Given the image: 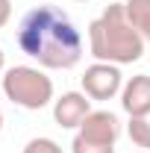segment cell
Instances as JSON below:
<instances>
[{
	"mask_svg": "<svg viewBox=\"0 0 150 153\" xmlns=\"http://www.w3.org/2000/svg\"><path fill=\"white\" fill-rule=\"evenodd\" d=\"M18 47L41 68L68 71L82 59V36L62 9L44 3L30 9L18 24Z\"/></svg>",
	"mask_w": 150,
	"mask_h": 153,
	"instance_id": "6da1fadb",
	"label": "cell"
},
{
	"mask_svg": "<svg viewBox=\"0 0 150 153\" xmlns=\"http://www.w3.org/2000/svg\"><path fill=\"white\" fill-rule=\"evenodd\" d=\"M147 41L127 18L124 3H109L100 18L88 24V50L97 62L132 65L144 56Z\"/></svg>",
	"mask_w": 150,
	"mask_h": 153,
	"instance_id": "7a4b0ae2",
	"label": "cell"
},
{
	"mask_svg": "<svg viewBox=\"0 0 150 153\" xmlns=\"http://www.w3.org/2000/svg\"><path fill=\"white\" fill-rule=\"evenodd\" d=\"M0 91L6 94V100H12L21 109L38 112L53 100V79L44 74L41 68L33 65H15L9 71H3V82Z\"/></svg>",
	"mask_w": 150,
	"mask_h": 153,
	"instance_id": "3957f363",
	"label": "cell"
},
{
	"mask_svg": "<svg viewBox=\"0 0 150 153\" xmlns=\"http://www.w3.org/2000/svg\"><path fill=\"white\" fill-rule=\"evenodd\" d=\"M124 88V74L112 62H94L82 74V91L88 100H112Z\"/></svg>",
	"mask_w": 150,
	"mask_h": 153,
	"instance_id": "277c9868",
	"label": "cell"
},
{
	"mask_svg": "<svg viewBox=\"0 0 150 153\" xmlns=\"http://www.w3.org/2000/svg\"><path fill=\"white\" fill-rule=\"evenodd\" d=\"M88 112H91V100L85 91H65L59 100H53V121L62 130H79Z\"/></svg>",
	"mask_w": 150,
	"mask_h": 153,
	"instance_id": "5b68a950",
	"label": "cell"
},
{
	"mask_svg": "<svg viewBox=\"0 0 150 153\" xmlns=\"http://www.w3.org/2000/svg\"><path fill=\"white\" fill-rule=\"evenodd\" d=\"M79 135L91 138V141H103V144H115L118 135H121V121L118 115L106 112V109H91L85 115V121L79 124Z\"/></svg>",
	"mask_w": 150,
	"mask_h": 153,
	"instance_id": "8992f818",
	"label": "cell"
},
{
	"mask_svg": "<svg viewBox=\"0 0 150 153\" xmlns=\"http://www.w3.org/2000/svg\"><path fill=\"white\" fill-rule=\"evenodd\" d=\"M121 106L130 118H147L150 115V76L135 74L121 88Z\"/></svg>",
	"mask_w": 150,
	"mask_h": 153,
	"instance_id": "52a82bcc",
	"label": "cell"
},
{
	"mask_svg": "<svg viewBox=\"0 0 150 153\" xmlns=\"http://www.w3.org/2000/svg\"><path fill=\"white\" fill-rule=\"evenodd\" d=\"M124 9H127L130 24L141 33V38L147 41V47H150V0H127Z\"/></svg>",
	"mask_w": 150,
	"mask_h": 153,
	"instance_id": "ba28073f",
	"label": "cell"
},
{
	"mask_svg": "<svg viewBox=\"0 0 150 153\" xmlns=\"http://www.w3.org/2000/svg\"><path fill=\"white\" fill-rule=\"evenodd\" d=\"M127 135H130V141L135 144V147H141V150L150 153V121L147 118H130Z\"/></svg>",
	"mask_w": 150,
	"mask_h": 153,
	"instance_id": "9c48e42d",
	"label": "cell"
},
{
	"mask_svg": "<svg viewBox=\"0 0 150 153\" xmlns=\"http://www.w3.org/2000/svg\"><path fill=\"white\" fill-rule=\"evenodd\" d=\"M71 153H115V144H103V141H91L85 135H74L71 141Z\"/></svg>",
	"mask_w": 150,
	"mask_h": 153,
	"instance_id": "30bf717a",
	"label": "cell"
},
{
	"mask_svg": "<svg viewBox=\"0 0 150 153\" xmlns=\"http://www.w3.org/2000/svg\"><path fill=\"white\" fill-rule=\"evenodd\" d=\"M24 153H65V150L59 147L53 138H30Z\"/></svg>",
	"mask_w": 150,
	"mask_h": 153,
	"instance_id": "8fae6325",
	"label": "cell"
},
{
	"mask_svg": "<svg viewBox=\"0 0 150 153\" xmlns=\"http://www.w3.org/2000/svg\"><path fill=\"white\" fill-rule=\"evenodd\" d=\"M12 18V0H0V27H6Z\"/></svg>",
	"mask_w": 150,
	"mask_h": 153,
	"instance_id": "7c38bea8",
	"label": "cell"
},
{
	"mask_svg": "<svg viewBox=\"0 0 150 153\" xmlns=\"http://www.w3.org/2000/svg\"><path fill=\"white\" fill-rule=\"evenodd\" d=\"M3 68H6V53L0 50V74H3Z\"/></svg>",
	"mask_w": 150,
	"mask_h": 153,
	"instance_id": "4fadbf2b",
	"label": "cell"
},
{
	"mask_svg": "<svg viewBox=\"0 0 150 153\" xmlns=\"http://www.w3.org/2000/svg\"><path fill=\"white\" fill-rule=\"evenodd\" d=\"M0 130H3V106H0Z\"/></svg>",
	"mask_w": 150,
	"mask_h": 153,
	"instance_id": "5bb4252c",
	"label": "cell"
},
{
	"mask_svg": "<svg viewBox=\"0 0 150 153\" xmlns=\"http://www.w3.org/2000/svg\"><path fill=\"white\" fill-rule=\"evenodd\" d=\"M76 3H88V0H76Z\"/></svg>",
	"mask_w": 150,
	"mask_h": 153,
	"instance_id": "9a60e30c",
	"label": "cell"
},
{
	"mask_svg": "<svg viewBox=\"0 0 150 153\" xmlns=\"http://www.w3.org/2000/svg\"><path fill=\"white\" fill-rule=\"evenodd\" d=\"M135 153H147V150H135Z\"/></svg>",
	"mask_w": 150,
	"mask_h": 153,
	"instance_id": "2e32d148",
	"label": "cell"
}]
</instances>
